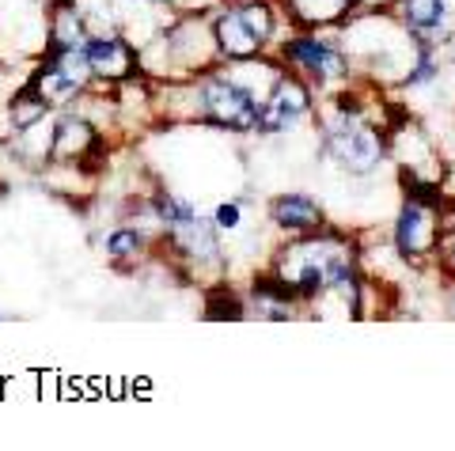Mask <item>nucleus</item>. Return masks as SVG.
I'll return each instance as SVG.
<instances>
[{
  "mask_svg": "<svg viewBox=\"0 0 455 451\" xmlns=\"http://www.w3.org/2000/svg\"><path fill=\"white\" fill-rule=\"evenodd\" d=\"M277 277L289 281L300 300H311L319 292H346L357 304V285H353V250L341 235H319L307 232L296 239L289 250L277 255Z\"/></svg>",
  "mask_w": 455,
  "mask_h": 451,
  "instance_id": "obj_1",
  "label": "nucleus"
},
{
  "mask_svg": "<svg viewBox=\"0 0 455 451\" xmlns=\"http://www.w3.org/2000/svg\"><path fill=\"white\" fill-rule=\"evenodd\" d=\"M274 8L262 4V0H251V4L228 8L212 20V42H217L220 58L228 61H251L266 50V42L274 38Z\"/></svg>",
  "mask_w": 455,
  "mask_h": 451,
  "instance_id": "obj_2",
  "label": "nucleus"
},
{
  "mask_svg": "<svg viewBox=\"0 0 455 451\" xmlns=\"http://www.w3.org/2000/svg\"><path fill=\"white\" fill-rule=\"evenodd\" d=\"M326 152L353 175H368L376 171L383 152H387V140L376 125H368L361 118V110H341L338 122L326 130Z\"/></svg>",
  "mask_w": 455,
  "mask_h": 451,
  "instance_id": "obj_3",
  "label": "nucleus"
},
{
  "mask_svg": "<svg viewBox=\"0 0 455 451\" xmlns=\"http://www.w3.org/2000/svg\"><path fill=\"white\" fill-rule=\"evenodd\" d=\"M194 99H197V118L220 125V130L247 133L259 122V99L243 83H235L228 76H205L194 88Z\"/></svg>",
  "mask_w": 455,
  "mask_h": 451,
  "instance_id": "obj_4",
  "label": "nucleus"
},
{
  "mask_svg": "<svg viewBox=\"0 0 455 451\" xmlns=\"http://www.w3.org/2000/svg\"><path fill=\"white\" fill-rule=\"evenodd\" d=\"M436 243H440V228H436V213H433V202H418V197H406L403 213H398L395 224V247L406 262H421L436 255Z\"/></svg>",
  "mask_w": 455,
  "mask_h": 451,
  "instance_id": "obj_5",
  "label": "nucleus"
},
{
  "mask_svg": "<svg viewBox=\"0 0 455 451\" xmlns=\"http://www.w3.org/2000/svg\"><path fill=\"white\" fill-rule=\"evenodd\" d=\"M311 115V95L300 80L284 76L274 83V95L266 99L259 107V122H254V130L259 133H289L296 130L304 118Z\"/></svg>",
  "mask_w": 455,
  "mask_h": 451,
  "instance_id": "obj_6",
  "label": "nucleus"
},
{
  "mask_svg": "<svg viewBox=\"0 0 455 451\" xmlns=\"http://www.w3.org/2000/svg\"><path fill=\"white\" fill-rule=\"evenodd\" d=\"M284 61H292L300 73H307L315 83H338L341 76L349 73L346 58H341L334 46L319 42L315 35H300V38L284 42Z\"/></svg>",
  "mask_w": 455,
  "mask_h": 451,
  "instance_id": "obj_7",
  "label": "nucleus"
},
{
  "mask_svg": "<svg viewBox=\"0 0 455 451\" xmlns=\"http://www.w3.org/2000/svg\"><path fill=\"white\" fill-rule=\"evenodd\" d=\"M80 50H84V61H88L92 76L99 80H130L137 68V53L130 50V42H122L114 35H88Z\"/></svg>",
  "mask_w": 455,
  "mask_h": 451,
  "instance_id": "obj_8",
  "label": "nucleus"
},
{
  "mask_svg": "<svg viewBox=\"0 0 455 451\" xmlns=\"http://www.w3.org/2000/svg\"><path fill=\"white\" fill-rule=\"evenodd\" d=\"M269 220H274L281 232L307 235V232L323 228V209H319V202H311L304 194H281L269 202Z\"/></svg>",
  "mask_w": 455,
  "mask_h": 451,
  "instance_id": "obj_9",
  "label": "nucleus"
},
{
  "mask_svg": "<svg viewBox=\"0 0 455 451\" xmlns=\"http://www.w3.org/2000/svg\"><path fill=\"white\" fill-rule=\"evenodd\" d=\"M444 16H448L444 0H403V23L418 38H433L444 31Z\"/></svg>",
  "mask_w": 455,
  "mask_h": 451,
  "instance_id": "obj_10",
  "label": "nucleus"
},
{
  "mask_svg": "<svg viewBox=\"0 0 455 451\" xmlns=\"http://www.w3.org/2000/svg\"><path fill=\"white\" fill-rule=\"evenodd\" d=\"M292 12V20L300 27H326L346 20V12L357 4V0H284Z\"/></svg>",
  "mask_w": 455,
  "mask_h": 451,
  "instance_id": "obj_11",
  "label": "nucleus"
},
{
  "mask_svg": "<svg viewBox=\"0 0 455 451\" xmlns=\"http://www.w3.org/2000/svg\"><path fill=\"white\" fill-rule=\"evenodd\" d=\"M53 140H57L53 152H61V156H80V152L95 140V133L84 118H61L57 130H53Z\"/></svg>",
  "mask_w": 455,
  "mask_h": 451,
  "instance_id": "obj_12",
  "label": "nucleus"
},
{
  "mask_svg": "<svg viewBox=\"0 0 455 451\" xmlns=\"http://www.w3.org/2000/svg\"><path fill=\"white\" fill-rule=\"evenodd\" d=\"M145 232H137V228H118L110 239H107V255L110 258H137L140 250H145Z\"/></svg>",
  "mask_w": 455,
  "mask_h": 451,
  "instance_id": "obj_13",
  "label": "nucleus"
},
{
  "mask_svg": "<svg viewBox=\"0 0 455 451\" xmlns=\"http://www.w3.org/2000/svg\"><path fill=\"white\" fill-rule=\"evenodd\" d=\"M239 220H243V205H239V202H220L217 213H212V224H217V232H235Z\"/></svg>",
  "mask_w": 455,
  "mask_h": 451,
  "instance_id": "obj_14",
  "label": "nucleus"
},
{
  "mask_svg": "<svg viewBox=\"0 0 455 451\" xmlns=\"http://www.w3.org/2000/svg\"><path fill=\"white\" fill-rule=\"evenodd\" d=\"M436 250H440V255H444V265H448V270L455 273V228H448L444 235H440Z\"/></svg>",
  "mask_w": 455,
  "mask_h": 451,
  "instance_id": "obj_15",
  "label": "nucleus"
}]
</instances>
